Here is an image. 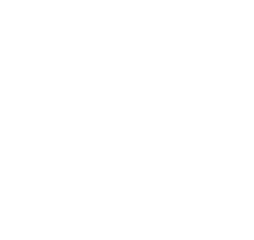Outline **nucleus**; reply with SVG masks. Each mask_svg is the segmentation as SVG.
<instances>
[]
</instances>
